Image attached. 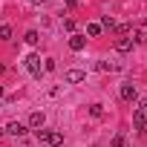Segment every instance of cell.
Segmentation results:
<instances>
[{"label":"cell","instance_id":"ffe728a7","mask_svg":"<svg viewBox=\"0 0 147 147\" xmlns=\"http://www.w3.org/2000/svg\"><path fill=\"white\" fill-rule=\"evenodd\" d=\"M3 72H6V66H3V63H0V75H3Z\"/></svg>","mask_w":147,"mask_h":147},{"label":"cell","instance_id":"5bb4252c","mask_svg":"<svg viewBox=\"0 0 147 147\" xmlns=\"http://www.w3.org/2000/svg\"><path fill=\"white\" fill-rule=\"evenodd\" d=\"M90 115H92V118H101V115H104V107H101V104H92V107H90Z\"/></svg>","mask_w":147,"mask_h":147},{"label":"cell","instance_id":"ac0fdd59","mask_svg":"<svg viewBox=\"0 0 147 147\" xmlns=\"http://www.w3.org/2000/svg\"><path fill=\"white\" fill-rule=\"evenodd\" d=\"M63 3H66V6H69V9H72V6H75V3H78V0H63Z\"/></svg>","mask_w":147,"mask_h":147},{"label":"cell","instance_id":"9a60e30c","mask_svg":"<svg viewBox=\"0 0 147 147\" xmlns=\"http://www.w3.org/2000/svg\"><path fill=\"white\" fill-rule=\"evenodd\" d=\"M12 38V26H0V40H9Z\"/></svg>","mask_w":147,"mask_h":147},{"label":"cell","instance_id":"6da1fadb","mask_svg":"<svg viewBox=\"0 0 147 147\" xmlns=\"http://www.w3.org/2000/svg\"><path fill=\"white\" fill-rule=\"evenodd\" d=\"M35 136H38V141H46L49 147H61L63 144V133L61 130H35Z\"/></svg>","mask_w":147,"mask_h":147},{"label":"cell","instance_id":"8992f818","mask_svg":"<svg viewBox=\"0 0 147 147\" xmlns=\"http://www.w3.org/2000/svg\"><path fill=\"white\" fill-rule=\"evenodd\" d=\"M6 133H9V136H15V138H20V136H26V133H29V127H26V124H20V121H12V124L6 127Z\"/></svg>","mask_w":147,"mask_h":147},{"label":"cell","instance_id":"5b68a950","mask_svg":"<svg viewBox=\"0 0 147 147\" xmlns=\"http://www.w3.org/2000/svg\"><path fill=\"white\" fill-rule=\"evenodd\" d=\"M46 124V115L40 113V110H35V113H29V130H40Z\"/></svg>","mask_w":147,"mask_h":147},{"label":"cell","instance_id":"603a6c76","mask_svg":"<svg viewBox=\"0 0 147 147\" xmlns=\"http://www.w3.org/2000/svg\"><path fill=\"white\" fill-rule=\"evenodd\" d=\"M3 133H6V130H3V127H0V136H3Z\"/></svg>","mask_w":147,"mask_h":147},{"label":"cell","instance_id":"277c9868","mask_svg":"<svg viewBox=\"0 0 147 147\" xmlns=\"http://www.w3.org/2000/svg\"><path fill=\"white\" fill-rule=\"evenodd\" d=\"M118 95H121L124 101H136V98H138V92H136V87H133L130 81H124V84H121V90H118Z\"/></svg>","mask_w":147,"mask_h":147},{"label":"cell","instance_id":"4fadbf2b","mask_svg":"<svg viewBox=\"0 0 147 147\" xmlns=\"http://www.w3.org/2000/svg\"><path fill=\"white\" fill-rule=\"evenodd\" d=\"M110 147H127V138L118 133V136H113V141H110Z\"/></svg>","mask_w":147,"mask_h":147},{"label":"cell","instance_id":"7a4b0ae2","mask_svg":"<svg viewBox=\"0 0 147 147\" xmlns=\"http://www.w3.org/2000/svg\"><path fill=\"white\" fill-rule=\"evenodd\" d=\"M26 69L32 72L35 78H40V75H43V69H40V55H35V52H32V55L26 58Z\"/></svg>","mask_w":147,"mask_h":147},{"label":"cell","instance_id":"9c48e42d","mask_svg":"<svg viewBox=\"0 0 147 147\" xmlns=\"http://www.w3.org/2000/svg\"><path fill=\"white\" fill-rule=\"evenodd\" d=\"M133 49V38H118L115 40V52H130Z\"/></svg>","mask_w":147,"mask_h":147},{"label":"cell","instance_id":"30bf717a","mask_svg":"<svg viewBox=\"0 0 147 147\" xmlns=\"http://www.w3.org/2000/svg\"><path fill=\"white\" fill-rule=\"evenodd\" d=\"M118 23H115V18L113 15H101V29H115Z\"/></svg>","mask_w":147,"mask_h":147},{"label":"cell","instance_id":"7402d4cb","mask_svg":"<svg viewBox=\"0 0 147 147\" xmlns=\"http://www.w3.org/2000/svg\"><path fill=\"white\" fill-rule=\"evenodd\" d=\"M3 92H6V90H3V87H0V95H3Z\"/></svg>","mask_w":147,"mask_h":147},{"label":"cell","instance_id":"e0dca14e","mask_svg":"<svg viewBox=\"0 0 147 147\" xmlns=\"http://www.w3.org/2000/svg\"><path fill=\"white\" fill-rule=\"evenodd\" d=\"M52 69H55V61H52V58H46V63H43V72H52Z\"/></svg>","mask_w":147,"mask_h":147},{"label":"cell","instance_id":"52a82bcc","mask_svg":"<svg viewBox=\"0 0 147 147\" xmlns=\"http://www.w3.org/2000/svg\"><path fill=\"white\" fill-rule=\"evenodd\" d=\"M84 46H87V35H78V32H75V35L69 38V49H72V52H81Z\"/></svg>","mask_w":147,"mask_h":147},{"label":"cell","instance_id":"d6986e66","mask_svg":"<svg viewBox=\"0 0 147 147\" xmlns=\"http://www.w3.org/2000/svg\"><path fill=\"white\" fill-rule=\"evenodd\" d=\"M138 110H144V113H147V101H141V104H138Z\"/></svg>","mask_w":147,"mask_h":147},{"label":"cell","instance_id":"2e32d148","mask_svg":"<svg viewBox=\"0 0 147 147\" xmlns=\"http://www.w3.org/2000/svg\"><path fill=\"white\" fill-rule=\"evenodd\" d=\"M63 29H66V32H72V29H75V20L66 18V20H63Z\"/></svg>","mask_w":147,"mask_h":147},{"label":"cell","instance_id":"44dd1931","mask_svg":"<svg viewBox=\"0 0 147 147\" xmlns=\"http://www.w3.org/2000/svg\"><path fill=\"white\" fill-rule=\"evenodd\" d=\"M32 3H38V6H40V3H46V0H32Z\"/></svg>","mask_w":147,"mask_h":147},{"label":"cell","instance_id":"8fae6325","mask_svg":"<svg viewBox=\"0 0 147 147\" xmlns=\"http://www.w3.org/2000/svg\"><path fill=\"white\" fill-rule=\"evenodd\" d=\"M23 40H26V43H29V46H38V40H40V35H38V32H35V29H29V32H26V35H23Z\"/></svg>","mask_w":147,"mask_h":147},{"label":"cell","instance_id":"7c38bea8","mask_svg":"<svg viewBox=\"0 0 147 147\" xmlns=\"http://www.w3.org/2000/svg\"><path fill=\"white\" fill-rule=\"evenodd\" d=\"M87 35L90 38H98L101 35V23H87Z\"/></svg>","mask_w":147,"mask_h":147},{"label":"cell","instance_id":"3957f363","mask_svg":"<svg viewBox=\"0 0 147 147\" xmlns=\"http://www.w3.org/2000/svg\"><path fill=\"white\" fill-rule=\"evenodd\" d=\"M63 81L66 84H81V81H87V72L84 69H66L63 72Z\"/></svg>","mask_w":147,"mask_h":147},{"label":"cell","instance_id":"ba28073f","mask_svg":"<svg viewBox=\"0 0 147 147\" xmlns=\"http://www.w3.org/2000/svg\"><path fill=\"white\" fill-rule=\"evenodd\" d=\"M133 127H136V130H144V127H147V113H144V110H136V113H133Z\"/></svg>","mask_w":147,"mask_h":147}]
</instances>
